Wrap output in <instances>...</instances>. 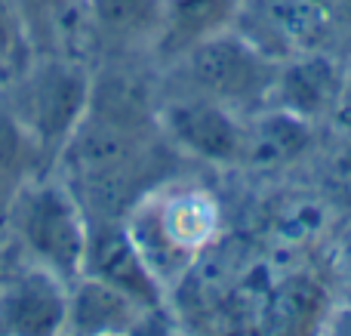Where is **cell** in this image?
Returning a JSON list of instances; mask_svg holds the SVG:
<instances>
[{"label":"cell","instance_id":"6","mask_svg":"<svg viewBox=\"0 0 351 336\" xmlns=\"http://www.w3.org/2000/svg\"><path fill=\"white\" fill-rule=\"evenodd\" d=\"M231 28L274 62L330 49L327 0H241Z\"/></svg>","mask_w":351,"mask_h":336},{"label":"cell","instance_id":"18","mask_svg":"<svg viewBox=\"0 0 351 336\" xmlns=\"http://www.w3.org/2000/svg\"><path fill=\"white\" fill-rule=\"evenodd\" d=\"M123 336H182V327L170 302H164V306L145 309Z\"/></svg>","mask_w":351,"mask_h":336},{"label":"cell","instance_id":"23","mask_svg":"<svg viewBox=\"0 0 351 336\" xmlns=\"http://www.w3.org/2000/svg\"><path fill=\"white\" fill-rule=\"evenodd\" d=\"M317 336H351V300H342L330 306Z\"/></svg>","mask_w":351,"mask_h":336},{"label":"cell","instance_id":"3","mask_svg":"<svg viewBox=\"0 0 351 336\" xmlns=\"http://www.w3.org/2000/svg\"><path fill=\"white\" fill-rule=\"evenodd\" d=\"M0 222L22 263L40 265L68 284L84 275L90 216L56 170L19 185Z\"/></svg>","mask_w":351,"mask_h":336},{"label":"cell","instance_id":"2","mask_svg":"<svg viewBox=\"0 0 351 336\" xmlns=\"http://www.w3.org/2000/svg\"><path fill=\"white\" fill-rule=\"evenodd\" d=\"M0 96L56 167L93 99V62L80 53H31L0 84Z\"/></svg>","mask_w":351,"mask_h":336},{"label":"cell","instance_id":"16","mask_svg":"<svg viewBox=\"0 0 351 336\" xmlns=\"http://www.w3.org/2000/svg\"><path fill=\"white\" fill-rule=\"evenodd\" d=\"M321 290L311 281H287L278 287V300L271 302L268 331L274 336H305V324H324L330 309H321Z\"/></svg>","mask_w":351,"mask_h":336},{"label":"cell","instance_id":"1","mask_svg":"<svg viewBox=\"0 0 351 336\" xmlns=\"http://www.w3.org/2000/svg\"><path fill=\"white\" fill-rule=\"evenodd\" d=\"M123 226L167 293H173L200 256L213 250L222 235L225 213L213 189L170 176L127 210Z\"/></svg>","mask_w":351,"mask_h":336},{"label":"cell","instance_id":"15","mask_svg":"<svg viewBox=\"0 0 351 336\" xmlns=\"http://www.w3.org/2000/svg\"><path fill=\"white\" fill-rule=\"evenodd\" d=\"M49 170H53L49 160L43 158L37 142L31 139L28 130L19 123V117L0 96V197H3V204H10V197L16 195L22 182Z\"/></svg>","mask_w":351,"mask_h":336},{"label":"cell","instance_id":"13","mask_svg":"<svg viewBox=\"0 0 351 336\" xmlns=\"http://www.w3.org/2000/svg\"><path fill=\"white\" fill-rule=\"evenodd\" d=\"M10 3L31 53L86 56L84 0H10Z\"/></svg>","mask_w":351,"mask_h":336},{"label":"cell","instance_id":"7","mask_svg":"<svg viewBox=\"0 0 351 336\" xmlns=\"http://www.w3.org/2000/svg\"><path fill=\"white\" fill-rule=\"evenodd\" d=\"M68 281L22 263L0 275V336H65Z\"/></svg>","mask_w":351,"mask_h":336},{"label":"cell","instance_id":"25","mask_svg":"<svg viewBox=\"0 0 351 336\" xmlns=\"http://www.w3.org/2000/svg\"><path fill=\"white\" fill-rule=\"evenodd\" d=\"M65 336H71V333H65Z\"/></svg>","mask_w":351,"mask_h":336},{"label":"cell","instance_id":"5","mask_svg":"<svg viewBox=\"0 0 351 336\" xmlns=\"http://www.w3.org/2000/svg\"><path fill=\"white\" fill-rule=\"evenodd\" d=\"M164 139L179 158L206 167H241L247 115L191 93H164L158 108Z\"/></svg>","mask_w":351,"mask_h":336},{"label":"cell","instance_id":"12","mask_svg":"<svg viewBox=\"0 0 351 336\" xmlns=\"http://www.w3.org/2000/svg\"><path fill=\"white\" fill-rule=\"evenodd\" d=\"M154 309V306H152ZM145 312L136 300L114 290L99 278L80 275L68 284V321L65 333L71 336H123L133 321Z\"/></svg>","mask_w":351,"mask_h":336},{"label":"cell","instance_id":"14","mask_svg":"<svg viewBox=\"0 0 351 336\" xmlns=\"http://www.w3.org/2000/svg\"><path fill=\"white\" fill-rule=\"evenodd\" d=\"M241 0H164V31L154 59L170 65L194 43L231 28Z\"/></svg>","mask_w":351,"mask_h":336},{"label":"cell","instance_id":"11","mask_svg":"<svg viewBox=\"0 0 351 336\" xmlns=\"http://www.w3.org/2000/svg\"><path fill=\"white\" fill-rule=\"evenodd\" d=\"M315 145V123L280 111L274 105L247 115L241 167L256 173H278L299 164Z\"/></svg>","mask_w":351,"mask_h":336},{"label":"cell","instance_id":"8","mask_svg":"<svg viewBox=\"0 0 351 336\" xmlns=\"http://www.w3.org/2000/svg\"><path fill=\"white\" fill-rule=\"evenodd\" d=\"M86 56H154L164 31V0H84Z\"/></svg>","mask_w":351,"mask_h":336},{"label":"cell","instance_id":"22","mask_svg":"<svg viewBox=\"0 0 351 336\" xmlns=\"http://www.w3.org/2000/svg\"><path fill=\"white\" fill-rule=\"evenodd\" d=\"M333 275L336 284L342 287V296L351 300V228H346L339 241H336V250H333Z\"/></svg>","mask_w":351,"mask_h":336},{"label":"cell","instance_id":"21","mask_svg":"<svg viewBox=\"0 0 351 336\" xmlns=\"http://www.w3.org/2000/svg\"><path fill=\"white\" fill-rule=\"evenodd\" d=\"M330 127L336 133H351V59H346V74H342V86L336 96V108L330 115Z\"/></svg>","mask_w":351,"mask_h":336},{"label":"cell","instance_id":"10","mask_svg":"<svg viewBox=\"0 0 351 336\" xmlns=\"http://www.w3.org/2000/svg\"><path fill=\"white\" fill-rule=\"evenodd\" d=\"M346 74V59L333 49H311L284 59L274 74L268 105L302 117L308 123H330Z\"/></svg>","mask_w":351,"mask_h":336},{"label":"cell","instance_id":"4","mask_svg":"<svg viewBox=\"0 0 351 336\" xmlns=\"http://www.w3.org/2000/svg\"><path fill=\"white\" fill-rule=\"evenodd\" d=\"M278 65L280 62L268 59L243 34L225 28L164 65V71L176 77L167 93H191L228 105L241 115H253L256 108L268 105Z\"/></svg>","mask_w":351,"mask_h":336},{"label":"cell","instance_id":"19","mask_svg":"<svg viewBox=\"0 0 351 336\" xmlns=\"http://www.w3.org/2000/svg\"><path fill=\"white\" fill-rule=\"evenodd\" d=\"M330 191L351 204V133H339V145L327 160Z\"/></svg>","mask_w":351,"mask_h":336},{"label":"cell","instance_id":"17","mask_svg":"<svg viewBox=\"0 0 351 336\" xmlns=\"http://www.w3.org/2000/svg\"><path fill=\"white\" fill-rule=\"evenodd\" d=\"M31 56V47L22 34V25L16 19L10 0H0V84Z\"/></svg>","mask_w":351,"mask_h":336},{"label":"cell","instance_id":"9","mask_svg":"<svg viewBox=\"0 0 351 336\" xmlns=\"http://www.w3.org/2000/svg\"><path fill=\"white\" fill-rule=\"evenodd\" d=\"M84 275L99 278L114 290L127 293L139 306H164L170 293L152 272L136 241L130 238L123 219H90V244H86Z\"/></svg>","mask_w":351,"mask_h":336},{"label":"cell","instance_id":"24","mask_svg":"<svg viewBox=\"0 0 351 336\" xmlns=\"http://www.w3.org/2000/svg\"><path fill=\"white\" fill-rule=\"evenodd\" d=\"M3 207H6V204H3V197H0V216H3Z\"/></svg>","mask_w":351,"mask_h":336},{"label":"cell","instance_id":"20","mask_svg":"<svg viewBox=\"0 0 351 336\" xmlns=\"http://www.w3.org/2000/svg\"><path fill=\"white\" fill-rule=\"evenodd\" d=\"M330 12V49L351 59V0H327Z\"/></svg>","mask_w":351,"mask_h":336}]
</instances>
